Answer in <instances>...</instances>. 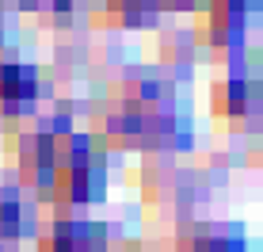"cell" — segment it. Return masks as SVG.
Instances as JSON below:
<instances>
[{
	"label": "cell",
	"instance_id": "cell-9",
	"mask_svg": "<svg viewBox=\"0 0 263 252\" xmlns=\"http://www.w3.org/2000/svg\"><path fill=\"white\" fill-rule=\"evenodd\" d=\"M0 31H4V4H0Z\"/></svg>",
	"mask_w": 263,
	"mask_h": 252
},
{
	"label": "cell",
	"instance_id": "cell-3",
	"mask_svg": "<svg viewBox=\"0 0 263 252\" xmlns=\"http://www.w3.org/2000/svg\"><path fill=\"white\" fill-rule=\"evenodd\" d=\"M244 8L248 0H206L202 12H198V34L206 42H217V46H233L244 34Z\"/></svg>",
	"mask_w": 263,
	"mask_h": 252
},
{
	"label": "cell",
	"instance_id": "cell-7",
	"mask_svg": "<svg viewBox=\"0 0 263 252\" xmlns=\"http://www.w3.org/2000/svg\"><path fill=\"white\" fill-rule=\"evenodd\" d=\"M183 252H244V237L229 229H202L183 241Z\"/></svg>",
	"mask_w": 263,
	"mask_h": 252
},
{
	"label": "cell",
	"instance_id": "cell-4",
	"mask_svg": "<svg viewBox=\"0 0 263 252\" xmlns=\"http://www.w3.org/2000/svg\"><path fill=\"white\" fill-rule=\"evenodd\" d=\"M34 100H39V69L12 53H0V107L23 111Z\"/></svg>",
	"mask_w": 263,
	"mask_h": 252
},
{
	"label": "cell",
	"instance_id": "cell-5",
	"mask_svg": "<svg viewBox=\"0 0 263 252\" xmlns=\"http://www.w3.org/2000/svg\"><path fill=\"white\" fill-rule=\"evenodd\" d=\"M214 111L225 115V119H244L248 111H256L259 103V92L244 73H225L214 80Z\"/></svg>",
	"mask_w": 263,
	"mask_h": 252
},
{
	"label": "cell",
	"instance_id": "cell-1",
	"mask_svg": "<svg viewBox=\"0 0 263 252\" xmlns=\"http://www.w3.org/2000/svg\"><path fill=\"white\" fill-rule=\"evenodd\" d=\"M103 191H107V165L103 153L96 149V138L69 130L58 146V165H53L46 195H53L65 206H88L103 199Z\"/></svg>",
	"mask_w": 263,
	"mask_h": 252
},
{
	"label": "cell",
	"instance_id": "cell-8",
	"mask_svg": "<svg viewBox=\"0 0 263 252\" xmlns=\"http://www.w3.org/2000/svg\"><path fill=\"white\" fill-rule=\"evenodd\" d=\"M107 12H111V23L138 27L157 20V0H107Z\"/></svg>",
	"mask_w": 263,
	"mask_h": 252
},
{
	"label": "cell",
	"instance_id": "cell-6",
	"mask_svg": "<svg viewBox=\"0 0 263 252\" xmlns=\"http://www.w3.org/2000/svg\"><path fill=\"white\" fill-rule=\"evenodd\" d=\"M27 229H31V206L23 203L20 191L0 187V241H15Z\"/></svg>",
	"mask_w": 263,
	"mask_h": 252
},
{
	"label": "cell",
	"instance_id": "cell-2",
	"mask_svg": "<svg viewBox=\"0 0 263 252\" xmlns=\"http://www.w3.org/2000/svg\"><path fill=\"white\" fill-rule=\"evenodd\" d=\"M42 252H111V237L99 222L84 218H53L39 229Z\"/></svg>",
	"mask_w": 263,
	"mask_h": 252
}]
</instances>
